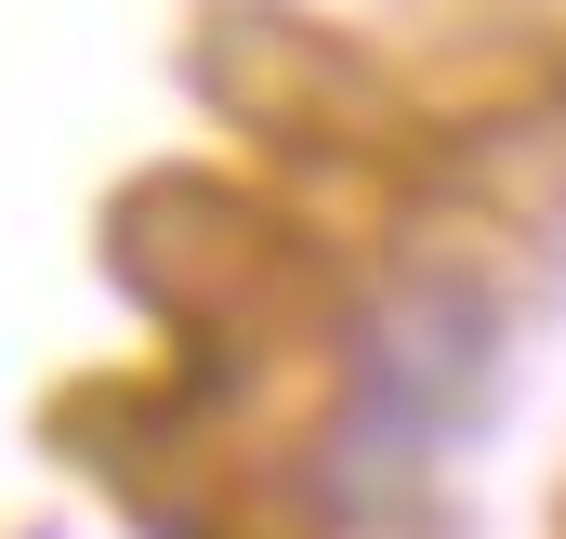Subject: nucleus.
I'll return each mask as SVG.
<instances>
[{"mask_svg": "<svg viewBox=\"0 0 566 539\" xmlns=\"http://www.w3.org/2000/svg\"><path fill=\"white\" fill-rule=\"evenodd\" d=\"M501 395V289L474 264H396L343 329V408L316 434V514L343 539H396L422 514L434 461Z\"/></svg>", "mask_w": 566, "mask_h": 539, "instance_id": "1", "label": "nucleus"}]
</instances>
